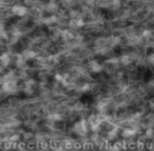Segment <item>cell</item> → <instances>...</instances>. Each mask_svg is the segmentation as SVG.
<instances>
[{
    "instance_id": "obj_2",
    "label": "cell",
    "mask_w": 154,
    "mask_h": 151,
    "mask_svg": "<svg viewBox=\"0 0 154 151\" xmlns=\"http://www.w3.org/2000/svg\"><path fill=\"white\" fill-rule=\"evenodd\" d=\"M0 62L2 63L3 66H7V65L11 63V58L7 54H3V55L0 56Z\"/></svg>"
},
{
    "instance_id": "obj_4",
    "label": "cell",
    "mask_w": 154,
    "mask_h": 151,
    "mask_svg": "<svg viewBox=\"0 0 154 151\" xmlns=\"http://www.w3.org/2000/svg\"><path fill=\"white\" fill-rule=\"evenodd\" d=\"M28 83H34V81H29V82ZM31 85H33V84H28V85H27V86H28V87H31Z\"/></svg>"
},
{
    "instance_id": "obj_1",
    "label": "cell",
    "mask_w": 154,
    "mask_h": 151,
    "mask_svg": "<svg viewBox=\"0 0 154 151\" xmlns=\"http://www.w3.org/2000/svg\"><path fill=\"white\" fill-rule=\"evenodd\" d=\"M13 13L18 16H24L26 14V9L24 7H21V5H16L13 7Z\"/></svg>"
},
{
    "instance_id": "obj_3",
    "label": "cell",
    "mask_w": 154,
    "mask_h": 151,
    "mask_svg": "<svg viewBox=\"0 0 154 151\" xmlns=\"http://www.w3.org/2000/svg\"><path fill=\"white\" fill-rule=\"evenodd\" d=\"M91 69L94 71V73H99V71L102 70L103 67L101 66V65L99 64L98 62H96V61H94V62H92V63H91Z\"/></svg>"
}]
</instances>
